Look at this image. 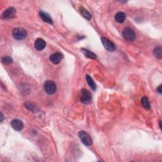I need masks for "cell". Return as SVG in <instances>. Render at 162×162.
<instances>
[{
	"mask_svg": "<svg viewBox=\"0 0 162 162\" xmlns=\"http://www.w3.org/2000/svg\"><path fill=\"white\" fill-rule=\"evenodd\" d=\"M78 136L79 137V139L81 140L84 144L86 146H91L92 143V139L88 133L82 130L78 133Z\"/></svg>",
	"mask_w": 162,
	"mask_h": 162,
	"instance_id": "1",
	"label": "cell"
},
{
	"mask_svg": "<svg viewBox=\"0 0 162 162\" xmlns=\"http://www.w3.org/2000/svg\"><path fill=\"white\" fill-rule=\"evenodd\" d=\"M12 34L15 39L17 40H22L26 38L27 36L26 30L22 27H17L14 29Z\"/></svg>",
	"mask_w": 162,
	"mask_h": 162,
	"instance_id": "2",
	"label": "cell"
},
{
	"mask_svg": "<svg viewBox=\"0 0 162 162\" xmlns=\"http://www.w3.org/2000/svg\"><path fill=\"white\" fill-rule=\"evenodd\" d=\"M44 89L48 95H53L57 91V86L53 81L47 80L44 84Z\"/></svg>",
	"mask_w": 162,
	"mask_h": 162,
	"instance_id": "3",
	"label": "cell"
},
{
	"mask_svg": "<svg viewBox=\"0 0 162 162\" xmlns=\"http://www.w3.org/2000/svg\"><path fill=\"white\" fill-rule=\"evenodd\" d=\"M80 100L84 104H88L91 100V94L86 89H82L80 91Z\"/></svg>",
	"mask_w": 162,
	"mask_h": 162,
	"instance_id": "4",
	"label": "cell"
},
{
	"mask_svg": "<svg viewBox=\"0 0 162 162\" xmlns=\"http://www.w3.org/2000/svg\"><path fill=\"white\" fill-rule=\"evenodd\" d=\"M123 37L128 41H133L136 39V34L131 28L127 27L123 30Z\"/></svg>",
	"mask_w": 162,
	"mask_h": 162,
	"instance_id": "5",
	"label": "cell"
},
{
	"mask_svg": "<svg viewBox=\"0 0 162 162\" xmlns=\"http://www.w3.org/2000/svg\"><path fill=\"white\" fill-rule=\"evenodd\" d=\"M101 42L103 45L104 47L106 49H107L109 51H114L115 50V46L113 43L111 42L110 40L105 38V37H101Z\"/></svg>",
	"mask_w": 162,
	"mask_h": 162,
	"instance_id": "6",
	"label": "cell"
},
{
	"mask_svg": "<svg viewBox=\"0 0 162 162\" xmlns=\"http://www.w3.org/2000/svg\"><path fill=\"white\" fill-rule=\"evenodd\" d=\"M16 14V10L14 7H10L4 11L2 14V18L4 19H10L15 17Z\"/></svg>",
	"mask_w": 162,
	"mask_h": 162,
	"instance_id": "7",
	"label": "cell"
},
{
	"mask_svg": "<svg viewBox=\"0 0 162 162\" xmlns=\"http://www.w3.org/2000/svg\"><path fill=\"white\" fill-rule=\"evenodd\" d=\"M63 58V54L60 52H57L51 55L49 57V60H50L53 63L58 64L61 61Z\"/></svg>",
	"mask_w": 162,
	"mask_h": 162,
	"instance_id": "8",
	"label": "cell"
},
{
	"mask_svg": "<svg viewBox=\"0 0 162 162\" xmlns=\"http://www.w3.org/2000/svg\"><path fill=\"white\" fill-rule=\"evenodd\" d=\"M11 126L14 130L17 131H20L24 128V124L20 120L14 119L11 122Z\"/></svg>",
	"mask_w": 162,
	"mask_h": 162,
	"instance_id": "9",
	"label": "cell"
},
{
	"mask_svg": "<svg viewBox=\"0 0 162 162\" xmlns=\"http://www.w3.org/2000/svg\"><path fill=\"white\" fill-rule=\"evenodd\" d=\"M34 47L37 51H41L46 47V42L43 39L37 38L34 43Z\"/></svg>",
	"mask_w": 162,
	"mask_h": 162,
	"instance_id": "10",
	"label": "cell"
},
{
	"mask_svg": "<svg viewBox=\"0 0 162 162\" xmlns=\"http://www.w3.org/2000/svg\"><path fill=\"white\" fill-rule=\"evenodd\" d=\"M39 17L43 21L45 22H47L50 24H53V20L51 19V18L47 13H45L44 11H40Z\"/></svg>",
	"mask_w": 162,
	"mask_h": 162,
	"instance_id": "11",
	"label": "cell"
},
{
	"mask_svg": "<svg viewBox=\"0 0 162 162\" xmlns=\"http://www.w3.org/2000/svg\"><path fill=\"white\" fill-rule=\"evenodd\" d=\"M115 19L118 23H122L126 20V15L123 12H118L115 15Z\"/></svg>",
	"mask_w": 162,
	"mask_h": 162,
	"instance_id": "12",
	"label": "cell"
},
{
	"mask_svg": "<svg viewBox=\"0 0 162 162\" xmlns=\"http://www.w3.org/2000/svg\"><path fill=\"white\" fill-rule=\"evenodd\" d=\"M79 10H80V13L82 14V15L86 18L87 20H90L91 19V18H92L91 15L88 10H86V9H85L84 8H83V7H80Z\"/></svg>",
	"mask_w": 162,
	"mask_h": 162,
	"instance_id": "13",
	"label": "cell"
},
{
	"mask_svg": "<svg viewBox=\"0 0 162 162\" xmlns=\"http://www.w3.org/2000/svg\"><path fill=\"white\" fill-rule=\"evenodd\" d=\"M86 79L87 80V82H88L90 88H91L93 91H95V90L96 89V86L94 81H93L92 78L90 77L89 75H87V76H86Z\"/></svg>",
	"mask_w": 162,
	"mask_h": 162,
	"instance_id": "14",
	"label": "cell"
},
{
	"mask_svg": "<svg viewBox=\"0 0 162 162\" xmlns=\"http://www.w3.org/2000/svg\"><path fill=\"white\" fill-rule=\"evenodd\" d=\"M81 50H82V52L83 53V54L86 57L89 58H92V59H96V57H97L95 53H93L92 52L88 50V49L82 48V49H81Z\"/></svg>",
	"mask_w": 162,
	"mask_h": 162,
	"instance_id": "15",
	"label": "cell"
},
{
	"mask_svg": "<svg viewBox=\"0 0 162 162\" xmlns=\"http://www.w3.org/2000/svg\"><path fill=\"white\" fill-rule=\"evenodd\" d=\"M154 55L155 57H157L158 59H161L162 58V48L161 46H158V47L155 48L153 51Z\"/></svg>",
	"mask_w": 162,
	"mask_h": 162,
	"instance_id": "16",
	"label": "cell"
},
{
	"mask_svg": "<svg viewBox=\"0 0 162 162\" xmlns=\"http://www.w3.org/2000/svg\"><path fill=\"white\" fill-rule=\"evenodd\" d=\"M141 104L146 110H149L151 108V106L150 104H149L148 99L146 97H143L141 99Z\"/></svg>",
	"mask_w": 162,
	"mask_h": 162,
	"instance_id": "17",
	"label": "cell"
},
{
	"mask_svg": "<svg viewBox=\"0 0 162 162\" xmlns=\"http://www.w3.org/2000/svg\"><path fill=\"white\" fill-rule=\"evenodd\" d=\"M2 63L5 65H10L13 62V59L10 57H5L2 58Z\"/></svg>",
	"mask_w": 162,
	"mask_h": 162,
	"instance_id": "18",
	"label": "cell"
},
{
	"mask_svg": "<svg viewBox=\"0 0 162 162\" xmlns=\"http://www.w3.org/2000/svg\"><path fill=\"white\" fill-rule=\"evenodd\" d=\"M157 91H158L159 93H160V94H161L162 91H161V85L158 87V88L157 89Z\"/></svg>",
	"mask_w": 162,
	"mask_h": 162,
	"instance_id": "19",
	"label": "cell"
},
{
	"mask_svg": "<svg viewBox=\"0 0 162 162\" xmlns=\"http://www.w3.org/2000/svg\"><path fill=\"white\" fill-rule=\"evenodd\" d=\"M159 126H160V128L161 129V122L160 121V123H159Z\"/></svg>",
	"mask_w": 162,
	"mask_h": 162,
	"instance_id": "20",
	"label": "cell"
},
{
	"mask_svg": "<svg viewBox=\"0 0 162 162\" xmlns=\"http://www.w3.org/2000/svg\"><path fill=\"white\" fill-rule=\"evenodd\" d=\"M1 122L3 121V115L2 113H1Z\"/></svg>",
	"mask_w": 162,
	"mask_h": 162,
	"instance_id": "21",
	"label": "cell"
}]
</instances>
